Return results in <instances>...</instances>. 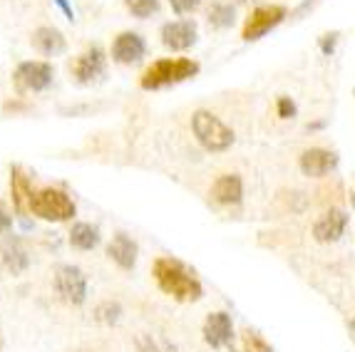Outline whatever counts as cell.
<instances>
[{
	"label": "cell",
	"mask_w": 355,
	"mask_h": 352,
	"mask_svg": "<svg viewBox=\"0 0 355 352\" xmlns=\"http://www.w3.org/2000/svg\"><path fill=\"white\" fill-rule=\"evenodd\" d=\"M204 18L211 30H229L236 23V6L231 0H211L204 10Z\"/></svg>",
	"instance_id": "obj_19"
},
{
	"label": "cell",
	"mask_w": 355,
	"mask_h": 352,
	"mask_svg": "<svg viewBox=\"0 0 355 352\" xmlns=\"http://www.w3.org/2000/svg\"><path fill=\"white\" fill-rule=\"evenodd\" d=\"M350 216L340 206H331L328 211H323L313 223V238L318 243H338L345 236Z\"/></svg>",
	"instance_id": "obj_12"
},
{
	"label": "cell",
	"mask_w": 355,
	"mask_h": 352,
	"mask_svg": "<svg viewBox=\"0 0 355 352\" xmlns=\"http://www.w3.org/2000/svg\"><path fill=\"white\" fill-rule=\"evenodd\" d=\"M125 8L130 10L132 18L147 20L152 15H157L162 8V0H125Z\"/></svg>",
	"instance_id": "obj_23"
},
{
	"label": "cell",
	"mask_w": 355,
	"mask_h": 352,
	"mask_svg": "<svg viewBox=\"0 0 355 352\" xmlns=\"http://www.w3.org/2000/svg\"><path fill=\"white\" fill-rule=\"evenodd\" d=\"M0 263L12 276H20V273H25L30 268V256L18 236H10V238L0 243Z\"/></svg>",
	"instance_id": "obj_16"
},
{
	"label": "cell",
	"mask_w": 355,
	"mask_h": 352,
	"mask_svg": "<svg viewBox=\"0 0 355 352\" xmlns=\"http://www.w3.org/2000/svg\"><path fill=\"white\" fill-rule=\"evenodd\" d=\"M159 40L166 50L172 53H187L196 45L199 40V25L191 18H182V20H169V23L162 25L159 30Z\"/></svg>",
	"instance_id": "obj_9"
},
{
	"label": "cell",
	"mask_w": 355,
	"mask_h": 352,
	"mask_svg": "<svg viewBox=\"0 0 355 352\" xmlns=\"http://www.w3.org/2000/svg\"><path fill=\"white\" fill-rule=\"evenodd\" d=\"M338 152L328 147H308L298 154V169L308 179H326L338 169Z\"/></svg>",
	"instance_id": "obj_10"
},
{
	"label": "cell",
	"mask_w": 355,
	"mask_h": 352,
	"mask_svg": "<svg viewBox=\"0 0 355 352\" xmlns=\"http://www.w3.org/2000/svg\"><path fill=\"white\" fill-rule=\"evenodd\" d=\"M30 213L42 218V221L62 223V221H72V218H75L77 206H75V201L70 199V194H65L62 188L45 186L33 194Z\"/></svg>",
	"instance_id": "obj_4"
},
{
	"label": "cell",
	"mask_w": 355,
	"mask_h": 352,
	"mask_svg": "<svg viewBox=\"0 0 355 352\" xmlns=\"http://www.w3.org/2000/svg\"><path fill=\"white\" fill-rule=\"evenodd\" d=\"M55 70L50 62L42 60H28L20 62L12 72V82L18 87V92H45L53 85Z\"/></svg>",
	"instance_id": "obj_7"
},
{
	"label": "cell",
	"mask_w": 355,
	"mask_h": 352,
	"mask_svg": "<svg viewBox=\"0 0 355 352\" xmlns=\"http://www.w3.org/2000/svg\"><path fill=\"white\" fill-rule=\"evenodd\" d=\"M135 350L137 352H179V347L172 340H166L162 335L152 333H139L135 337Z\"/></svg>",
	"instance_id": "obj_21"
},
{
	"label": "cell",
	"mask_w": 355,
	"mask_h": 352,
	"mask_svg": "<svg viewBox=\"0 0 355 352\" xmlns=\"http://www.w3.org/2000/svg\"><path fill=\"white\" fill-rule=\"evenodd\" d=\"M338 40H340V33H338V30H331V33H323V35L318 37V47H320V53L328 55V58H331V55L336 53Z\"/></svg>",
	"instance_id": "obj_27"
},
{
	"label": "cell",
	"mask_w": 355,
	"mask_h": 352,
	"mask_svg": "<svg viewBox=\"0 0 355 352\" xmlns=\"http://www.w3.org/2000/svg\"><path fill=\"white\" fill-rule=\"evenodd\" d=\"M204 342H207L211 350H229L236 342V328H234V320H231V313L226 310H214L207 315L202 325Z\"/></svg>",
	"instance_id": "obj_8"
},
{
	"label": "cell",
	"mask_w": 355,
	"mask_h": 352,
	"mask_svg": "<svg viewBox=\"0 0 355 352\" xmlns=\"http://www.w3.org/2000/svg\"><path fill=\"white\" fill-rule=\"evenodd\" d=\"M147 55V40L135 30H125L112 40V60L117 65H135Z\"/></svg>",
	"instance_id": "obj_13"
},
{
	"label": "cell",
	"mask_w": 355,
	"mask_h": 352,
	"mask_svg": "<svg viewBox=\"0 0 355 352\" xmlns=\"http://www.w3.org/2000/svg\"><path fill=\"white\" fill-rule=\"evenodd\" d=\"M55 290L67 306H83L87 300V278H85L83 268H77L72 263H62L55 268Z\"/></svg>",
	"instance_id": "obj_6"
},
{
	"label": "cell",
	"mask_w": 355,
	"mask_h": 352,
	"mask_svg": "<svg viewBox=\"0 0 355 352\" xmlns=\"http://www.w3.org/2000/svg\"><path fill=\"white\" fill-rule=\"evenodd\" d=\"M241 347L246 352H276L259 330H251V328L241 330Z\"/></svg>",
	"instance_id": "obj_24"
},
{
	"label": "cell",
	"mask_w": 355,
	"mask_h": 352,
	"mask_svg": "<svg viewBox=\"0 0 355 352\" xmlns=\"http://www.w3.org/2000/svg\"><path fill=\"white\" fill-rule=\"evenodd\" d=\"M202 6H204V0H169V8H172V12L179 15V18H184V15H194Z\"/></svg>",
	"instance_id": "obj_26"
},
{
	"label": "cell",
	"mask_w": 355,
	"mask_h": 352,
	"mask_svg": "<svg viewBox=\"0 0 355 352\" xmlns=\"http://www.w3.org/2000/svg\"><path fill=\"white\" fill-rule=\"evenodd\" d=\"M107 256L110 261L117 263V268L122 270H135L137 258H139V246L132 236L127 234H114L112 241L107 243Z\"/></svg>",
	"instance_id": "obj_15"
},
{
	"label": "cell",
	"mask_w": 355,
	"mask_h": 352,
	"mask_svg": "<svg viewBox=\"0 0 355 352\" xmlns=\"http://www.w3.org/2000/svg\"><path fill=\"white\" fill-rule=\"evenodd\" d=\"M348 328L353 330V335H355V315H353V317H350V320H348Z\"/></svg>",
	"instance_id": "obj_32"
},
{
	"label": "cell",
	"mask_w": 355,
	"mask_h": 352,
	"mask_svg": "<svg viewBox=\"0 0 355 352\" xmlns=\"http://www.w3.org/2000/svg\"><path fill=\"white\" fill-rule=\"evenodd\" d=\"M191 132H194V139L199 141V147L209 154L229 152L236 141V132L231 130L219 114H214L209 109H196L191 114Z\"/></svg>",
	"instance_id": "obj_3"
},
{
	"label": "cell",
	"mask_w": 355,
	"mask_h": 352,
	"mask_svg": "<svg viewBox=\"0 0 355 352\" xmlns=\"http://www.w3.org/2000/svg\"><path fill=\"white\" fill-rule=\"evenodd\" d=\"M296 114H298V105L293 102V97L279 94V97H276V117L288 122V119H296Z\"/></svg>",
	"instance_id": "obj_25"
},
{
	"label": "cell",
	"mask_w": 355,
	"mask_h": 352,
	"mask_svg": "<svg viewBox=\"0 0 355 352\" xmlns=\"http://www.w3.org/2000/svg\"><path fill=\"white\" fill-rule=\"evenodd\" d=\"M202 72V65L191 58H162L154 60L152 65L142 72L139 77V87L147 92H157V89L174 87L187 80H194Z\"/></svg>",
	"instance_id": "obj_2"
},
{
	"label": "cell",
	"mask_w": 355,
	"mask_h": 352,
	"mask_svg": "<svg viewBox=\"0 0 355 352\" xmlns=\"http://www.w3.org/2000/svg\"><path fill=\"white\" fill-rule=\"evenodd\" d=\"M55 6H58L60 10L65 12L67 20H75V12H72V8H70V3H67V0H55Z\"/></svg>",
	"instance_id": "obj_30"
},
{
	"label": "cell",
	"mask_w": 355,
	"mask_h": 352,
	"mask_svg": "<svg viewBox=\"0 0 355 352\" xmlns=\"http://www.w3.org/2000/svg\"><path fill=\"white\" fill-rule=\"evenodd\" d=\"M234 6H254V3H259V0H231Z\"/></svg>",
	"instance_id": "obj_31"
},
{
	"label": "cell",
	"mask_w": 355,
	"mask_h": 352,
	"mask_svg": "<svg viewBox=\"0 0 355 352\" xmlns=\"http://www.w3.org/2000/svg\"><path fill=\"white\" fill-rule=\"evenodd\" d=\"M10 229H12V216L3 209V206H0V236L8 234Z\"/></svg>",
	"instance_id": "obj_28"
},
{
	"label": "cell",
	"mask_w": 355,
	"mask_h": 352,
	"mask_svg": "<svg viewBox=\"0 0 355 352\" xmlns=\"http://www.w3.org/2000/svg\"><path fill=\"white\" fill-rule=\"evenodd\" d=\"M229 352H246V350H243V347H241V350H236V347H229Z\"/></svg>",
	"instance_id": "obj_33"
},
{
	"label": "cell",
	"mask_w": 355,
	"mask_h": 352,
	"mask_svg": "<svg viewBox=\"0 0 355 352\" xmlns=\"http://www.w3.org/2000/svg\"><path fill=\"white\" fill-rule=\"evenodd\" d=\"M100 229L87 221H77L70 229V246L77 248V251H92V248L100 246Z\"/></svg>",
	"instance_id": "obj_20"
},
{
	"label": "cell",
	"mask_w": 355,
	"mask_h": 352,
	"mask_svg": "<svg viewBox=\"0 0 355 352\" xmlns=\"http://www.w3.org/2000/svg\"><path fill=\"white\" fill-rule=\"evenodd\" d=\"M0 352H3V335H0Z\"/></svg>",
	"instance_id": "obj_34"
},
{
	"label": "cell",
	"mask_w": 355,
	"mask_h": 352,
	"mask_svg": "<svg viewBox=\"0 0 355 352\" xmlns=\"http://www.w3.org/2000/svg\"><path fill=\"white\" fill-rule=\"evenodd\" d=\"M288 18V8L281 3H266V6H254L246 15L241 25V40L243 42H256L263 35H268L271 30L279 28L284 20Z\"/></svg>",
	"instance_id": "obj_5"
},
{
	"label": "cell",
	"mask_w": 355,
	"mask_h": 352,
	"mask_svg": "<svg viewBox=\"0 0 355 352\" xmlns=\"http://www.w3.org/2000/svg\"><path fill=\"white\" fill-rule=\"evenodd\" d=\"M30 42H33V47H35L40 55H45V58H58V55H62L67 50L65 35H62L58 28H50V25H42V28L33 30Z\"/></svg>",
	"instance_id": "obj_18"
},
{
	"label": "cell",
	"mask_w": 355,
	"mask_h": 352,
	"mask_svg": "<svg viewBox=\"0 0 355 352\" xmlns=\"http://www.w3.org/2000/svg\"><path fill=\"white\" fill-rule=\"evenodd\" d=\"M70 70H72V77H75L77 85L100 82L107 72V53L97 45L87 47L83 55H77V60L72 62Z\"/></svg>",
	"instance_id": "obj_11"
},
{
	"label": "cell",
	"mask_w": 355,
	"mask_h": 352,
	"mask_svg": "<svg viewBox=\"0 0 355 352\" xmlns=\"http://www.w3.org/2000/svg\"><path fill=\"white\" fill-rule=\"evenodd\" d=\"M214 204L219 206H239L243 201V179L241 174L231 171V174H219L214 179L211 188H209Z\"/></svg>",
	"instance_id": "obj_14"
},
{
	"label": "cell",
	"mask_w": 355,
	"mask_h": 352,
	"mask_svg": "<svg viewBox=\"0 0 355 352\" xmlns=\"http://www.w3.org/2000/svg\"><path fill=\"white\" fill-rule=\"evenodd\" d=\"M92 315H95V320L100 325H117L122 320V315H125V308H122L119 300H102L95 306Z\"/></svg>",
	"instance_id": "obj_22"
},
{
	"label": "cell",
	"mask_w": 355,
	"mask_h": 352,
	"mask_svg": "<svg viewBox=\"0 0 355 352\" xmlns=\"http://www.w3.org/2000/svg\"><path fill=\"white\" fill-rule=\"evenodd\" d=\"M152 276L162 293L179 300V303H196V300L204 298L202 281L194 276V270L187 268L179 258L159 256L152 263Z\"/></svg>",
	"instance_id": "obj_1"
},
{
	"label": "cell",
	"mask_w": 355,
	"mask_h": 352,
	"mask_svg": "<svg viewBox=\"0 0 355 352\" xmlns=\"http://www.w3.org/2000/svg\"><path fill=\"white\" fill-rule=\"evenodd\" d=\"M3 109L15 114V112H30V105H23V102H6V105H3Z\"/></svg>",
	"instance_id": "obj_29"
},
{
	"label": "cell",
	"mask_w": 355,
	"mask_h": 352,
	"mask_svg": "<svg viewBox=\"0 0 355 352\" xmlns=\"http://www.w3.org/2000/svg\"><path fill=\"white\" fill-rule=\"evenodd\" d=\"M33 186H30V176L28 171L23 169L20 164H12L10 166V199L12 206H15V211L20 216L30 213V201H33Z\"/></svg>",
	"instance_id": "obj_17"
}]
</instances>
